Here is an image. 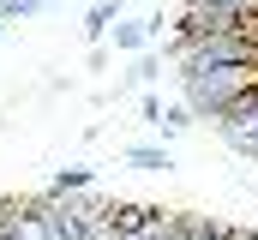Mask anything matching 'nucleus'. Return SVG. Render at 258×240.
<instances>
[{
	"instance_id": "1",
	"label": "nucleus",
	"mask_w": 258,
	"mask_h": 240,
	"mask_svg": "<svg viewBox=\"0 0 258 240\" xmlns=\"http://www.w3.org/2000/svg\"><path fill=\"white\" fill-rule=\"evenodd\" d=\"M126 162L144 168V174H168V168H174V150H168V144H126Z\"/></svg>"
},
{
	"instance_id": "2",
	"label": "nucleus",
	"mask_w": 258,
	"mask_h": 240,
	"mask_svg": "<svg viewBox=\"0 0 258 240\" xmlns=\"http://www.w3.org/2000/svg\"><path fill=\"white\" fill-rule=\"evenodd\" d=\"M90 186H96V168H84V162L54 168V180H48V192H54V198H66V192H90Z\"/></svg>"
},
{
	"instance_id": "3",
	"label": "nucleus",
	"mask_w": 258,
	"mask_h": 240,
	"mask_svg": "<svg viewBox=\"0 0 258 240\" xmlns=\"http://www.w3.org/2000/svg\"><path fill=\"white\" fill-rule=\"evenodd\" d=\"M114 18H120V0H96V6L84 12V36H90V42H102V30H108Z\"/></svg>"
},
{
	"instance_id": "4",
	"label": "nucleus",
	"mask_w": 258,
	"mask_h": 240,
	"mask_svg": "<svg viewBox=\"0 0 258 240\" xmlns=\"http://www.w3.org/2000/svg\"><path fill=\"white\" fill-rule=\"evenodd\" d=\"M108 216H114V228H120V234H138L156 210H150V204H108Z\"/></svg>"
},
{
	"instance_id": "5",
	"label": "nucleus",
	"mask_w": 258,
	"mask_h": 240,
	"mask_svg": "<svg viewBox=\"0 0 258 240\" xmlns=\"http://www.w3.org/2000/svg\"><path fill=\"white\" fill-rule=\"evenodd\" d=\"M192 120H198V114L186 108V102H174V108H162V114H156V132H162V138H180Z\"/></svg>"
},
{
	"instance_id": "6",
	"label": "nucleus",
	"mask_w": 258,
	"mask_h": 240,
	"mask_svg": "<svg viewBox=\"0 0 258 240\" xmlns=\"http://www.w3.org/2000/svg\"><path fill=\"white\" fill-rule=\"evenodd\" d=\"M156 114H162V96H156V90H144V96H138V120H144V126H156Z\"/></svg>"
},
{
	"instance_id": "7",
	"label": "nucleus",
	"mask_w": 258,
	"mask_h": 240,
	"mask_svg": "<svg viewBox=\"0 0 258 240\" xmlns=\"http://www.w3.org/2000/svg\"><path fill=\"white\" fill-rule=\"evenodd\" d=\"M42 6H54V0H36V12H42Z\"/></svg>"
},
{
	"instance_id": "8",
	"label": "nucleus",
	"mask_w": 258,
	"mask_h": 240,
	"mask_svg": "<svg viewBox=\"0 0 258 240\" xmlns=\"http://www.w3.org/2000/svg\"><path fill=\"white\" fill-rule=\"evenodd\" d=\"M0 126H6V108H0Z\"/></svg>"
},
{
	"instance_id": "9",
	"label": "nucleus",
	"mask_w": 258,
	"mask_h": 240,
	"mask_svg": "<svg viewBox=\"0 0 258 240\" xmlns=\"http://www.w3.org/2000/svg\"><path fill=\"white\" fill-rule=\"evenodd\" d=\"M0 36H6V24H0Z\"/></svg>"
}]
</instances>
